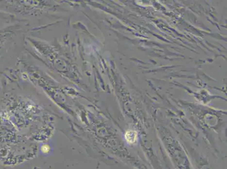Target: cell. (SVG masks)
I'll return each mask as SVG.
<instances>
[{
    "label": "cell",
    "instance_id": "obj_1",
    "mask_svg": "<svg viewBox=\"0 0 227 169\" xmlns=\"http://www.w3.org/2000/svg\"><path fill=\"white\" fill-rule=\"evenodd\" d=\"M126 139L130 143H134L136 139V133L133 131L127 132V134H126Z\"/></svg>",
    "mask_w": 227,
    "mask_h": 169
}]
</instances>
